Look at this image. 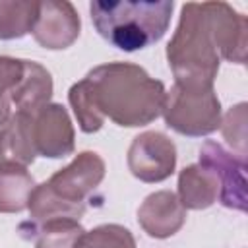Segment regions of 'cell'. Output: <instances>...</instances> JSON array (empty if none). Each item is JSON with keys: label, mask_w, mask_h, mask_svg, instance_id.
Here are the masks:
<instances>
[{"label": "cell", "mask_w": 248, "mask_h": 248, "mask_svg": "<svg viewBox=\"0 0 248 248\" xmlns=\"http://www.w3.org/2000/svg\"><path fill=\"white\" fill-rule=\"evenodd\" d=\"M246 16L227 2H186L167 45V62L180 85H213L221 58L244 64Z\"/></svg>", "instance_id": "6da1fadb"}, {"label": "cell", "mask_w": 248, "mask_h": 248, "mask_svg": "<svg viewBox=\"0 0 248 248\" xmlns=\"http://www.w3.org/2000/svg\"><path fill=\"white\" fill-rule=\"evenodd\" d=\"M83 231L76 219H54L37 227L31 236H35V248H74Z\"/></svg>", "instance_id": "2e32d148"}, {"label": "cell", "mask_w": 248, "mask_h": 248, "mask_svg": "<svg viewBox=\"0 0 248 248\" xmlns=\"http://www.w3.org/2000/svg\"><path fill=\"white\" fill-rule=\"evenodd\" d=\"M178 202L184 209H207L219 198V184L215 176L202 165L194 163L178 172Z\"/></svg>", "instance_id": "7c38bea8"}, {"label": "cell", "mask_w": 248, "mask_h": 248, "mask_svg": "<svg viewBox=\"0 0 248 248\" xmlns=\"http://www.w3.org/2000/svg\"><path fill=\"white\" fill-rule=\"evenodd\" d=\"M37 16V0H0V41H14L31 33Z\"/></svg>", "instance_id": "9a60e30c"}, {"label": "cell", "mask_w": 248, "mask_h": 248, "mask_svg": "<svg viewBox=\"0 0 248 248\" xmlns=\"http://www.w3.org/2000/svg\"><path fill=\"white\" fill-rule=\"evenodd\" d=\"M107 172L105 161L95 151L78 153L72 163L58 169L45 184L64 203L87 209V198L99 188Z\"/></svg>", "instance_id": "5b68a950"}, {"label": "cell", "mask_w": 248, "mask_h": 248, "mask_svg": "<svg viewBox=\"0 0 248 248\" xmlns=\"http://www.w3.org/2000/svg\"><path fill=\"white\" fill-rule=\"evenodd\" d=\"M37 157L31 134V112H14L0 126V167H29Z\"/></svg>", "instance_id": "8fae6325"}, {"label": "cell", "mask_w": 248, "mask_h": 248, "mask_svg": "<svg viewBox=\"0 0 248 248\" xmlns=\"http://www.w3.org/2000/svg\"><path fill=\"white\" fill-rule=\"evenodd\" d=\"M81 31L78 10L68 0L39 2V16L33 27V39L48 50H64L72 46Z\"/></svg>", "instance_id": "9c48e42d"}, {"label": "cell", "mask_w": 248, "mask_h": 248, "mask_svg": "<svg viewBox=\"0 0 248 248\" xmlns=\"http://www.w3.org/2000/svg\"><path fill=\"white\" fill-rule=\"evenodd\" d=\"M52 91L54 83L50 72L39 62L25 60V72L14 91L12 107L16 108V112H35L50 103Z\"/></svg>", "instance_id": "4fadbf2b"}, {"label": "cell", "mask_w": 248, "mask_h": 248, "mask_svg": "<svg viewBox=\"0 0 248 248\" xmlns=\"http://www.w3.org/2000/svg\"><path fill=\"white\" fill-rule=\"evenodd\" d=\"M25 60L14 56H0V126H4L14 114L12 99L14 91L23 78Z\"/></svg>", "instance_id": "ac0fdd59"}, {"label": "cell", "mask_w": 248, "mask_h": 248, "mask_svg": "<svg viewBox=\"0 0 248 248\" xmlns=\"http://www.w3.org/2000/svg\"><path fill=\"white\" fill-rule=\"evenodd\" d=\"M198 165L205 167L219 184V202L234 211H246V159L207 140L200 149Z\"/></svg>", "instance_id": "52a82bcc"}, {"label": "cell", "mask_w": 248, "mask_h": 248, "mask_svg": "<svg viewBox=\"0 0 248 248\" xmlns=\"http://www.w3.org/2000/svg\"><path fill=\"white\" fill-rule=\"evenodd\" d=\"M35 186V178L25 167H0V213L27 209Z\"/></svg>", "instance_id": "5bb4252c"}, {"label": "cell", "mask_w": 248, "mask_h": 248, "mask_svg": "<svg viewBox=\"0 0 248 248\" xmlns=\"http://www.w3.org/2000/svg\"><path fill=\"white\" fill-rule=\"evenodd\" d=\"M219 128L232 151H236L238 157L246 159V103L231 107L225 118H221Z\"/></svg>", "instance_id": "d6986e66"}, {"label": "cell", "mask_w": 248, "mask_h": 248, "mask_svg": "<svg viewBox=\"0 0 248 248\" xmlns=\"http://www.w3.org/2000/svg\"><path fill=\"white\" fill-rule=\"evenodd\" d=\"M126 163L138 180L147 184L163 182L176 169V145L163 132H141L132 140Z\"/></svg>", "instance_id": "8992f818"}, {"label": "cell", "mask_w": 248, "mask_h": 248, "mask_svg": "<svg viewBox=\"0 0 248 248\" xmlns=\"http://www.w3.org/2000/svg\"><path fill=\"white\" fill-rule=\"evenodd\" d=\"M31 134L37 155L62 159L76 149V130L66 107L60 103H46L31 112Z\"/></svg>", "instance_id": "ba28073f"}, {"label": "cell", "mask_w": 248, "mask_h": 248, "mask_svg": "<svg viewBox=\"0 0 248 248\" xmlns=\"http://www.w3.org/2000/svg\"><path fill=\"white\" fill-rule=\"evenodd\" d=\"M74 248H136V238L124 225L105 223L91 231H83Z\"/></svg>", "instance_id": "e0dca14e"}, {"label": "cell", "mask_w": 248, "mask_h": 248, "mask_svg": "<svg viewBox=\"0 0 248 248\" xmlns=\"http://www.w3.org/2000/svg\"><path fill=\"white\" fill-rule=\"evenodd\" d=\"M165 124L180 136L202 138L221 126V101L213 85L174 83L163 103Z\"/></svg>", "instance_id": "277c9868"}, {"label": "cell", "mask_w": 248, "mask_h": 248, "mask_svg": "<svg viewBox=\"0 0 248 248\" xmlns=\"http://www.w3.org/2000/svg\"><path fill=\"white\" fill-rule=\"evenodd\" d=\"M172 10V0H93L89 4L95 31L124 52L159 43L170 25Z\"/></svg>", "instance_id": "3957f363"}, {"label": "cell", "mask_w": 248, "mask_h": 248, "mask_svg": "<svg viewBox=\"0 0 248 248\" xmlns=\"http://www.w3.org/2000/svg\"><path fill=\"white\" fill-rule=\"evenodd\" d=\"M165 83L134 62L95 66L68 91L70 107L83 134H95L105 118L122 128H140L163 112Z\"/></svg>", "instance_id": "7a4b0ae2"}, {"label": "cell", "mask_w": 248, "mask_h": 248, "mask_svg": "<svg viewBox=\"0 0 248 248\" xmlns=\"http://www.w3.org/2000/svg\"><path fill=\"white\" fill-rule=\"evenodd\" d=\"M138 223L151 238H169L186 223V209L170 190L149 194L138 207Z\"/></svg>", "instance_id": "30bf717a"}]
</instances>
